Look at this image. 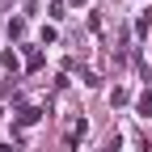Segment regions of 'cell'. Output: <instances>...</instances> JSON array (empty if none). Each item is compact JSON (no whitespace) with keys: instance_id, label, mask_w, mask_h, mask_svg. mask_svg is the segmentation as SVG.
Segmentation results:
<instances>
[{"instance_id":"6da1fadb","label":"cell","mask_w":152,"mask_h":152,"mask_svg":"<svg viewBox=\"0 0 152 152\" xmlns=\"http://www.w3.org/2000/svg\"><path fill=\"white\" fill-rule=\"evenodd\" d=\"M38 118H42V110H34V106H30V110H21V114H17V127H34Z\"/></svg>"},{"instance_id":"7a4b0ae2","label":"cell","mask_w":152,"mask_h":152,"mask_svg":"<svg viewBox=\"0 0 152 152\" xmlns=\"http://www.w3.org/2000/svg\"><path fill=\"white\" fill-rule=\"evenodd\" d=\"M140 114H144V118L152 114V89H144V93H140Z\"/></svg>"},{"instance_id":"3957f363","label":"cell","mask_w":152,"mask_h":152,"mask_svg":"<svg viewBox=\"0 0 152 152\" xmlns=\"http://www.w3.org/2000/svg\"><path fill=\"white\" fill-rule=\"evenodd\" d=\"M26 34V21H9V38H21Z\"/></svg>"},{"instance_id":"277c9868","label":"cell","mask_w":152,"mask_h":152,"mask_svg":"<svg viewBox=\"0 0 152 152\" xmlns=\"http://www.w3.org/2000/svg\"><path fill=\"white\" fill-rule=\"evenodd\" d=\"M106 152H118V144H110V148H106Z\"/></svg>"},{"instance_id":"5b68a950","label":"cell","mask_w":152,"mask_h":152,"mask_svg":"<svg viewBox=\"0 0 152 152\" xmlns=\"http://www.w3.org/2000/svg\"><path fill=\"white\" fill-rule=\"evenodd\" d=\"M72 4H89V0H72Z\"/></svg>"},{"instance_id":"8992f818","label":"cell","mask_w":152,"mask_h":152,"mask_svg":"<svg viewBox=\"0 0 152 152\" xmlns=\"http://www.w3.org/2000/svg\"><path fill=\"white\" fill-rule=\"evenodd\" d=\"M0 118H4V110H0Z\"/></svg>"}]
</instances>
